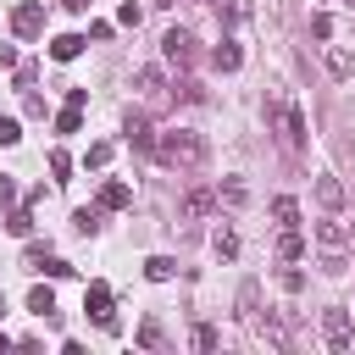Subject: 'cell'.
Returning <instances> with one entry per match:
<instances>
[{"instance_id":"obj_13","label":"cell","mask_w":355,"mask_h":355,"mask_svg":"<svg viewBox=\"0 0 355 355\" xmlns=\"http://www.w3.org/2000/svg\"><path fill=\"white\" fill-rule=\"evenodd\" d=\"M211 244H216V255H222V261H233V255H239V233H233V227H216V233H211Z\"/></svg>"},{"instance_id":"obj_6","label":"cell","mask_w":355,"mask_h":355,"mask_svg":"<svg viewBox=\"0 0 355 355\" xmlns=\"http://www.w3.org/2000/svg\"><path fill=\"white\" fill-rule=\"evenodd\" d=\"M322 338H327V349H349V311H327L322 316Z\"/></svg>"},{"instance_id":"obj_1","label":"cell","mask_w":355,"mask_h":355,"mask_svg":"<svg viewBox=\"0 0 355 355\" xmlns=\"http://www.w3.org/2000/svg\"><path fill=\"white\" fill-rule=\"evenodd\" d=\"M150 155H155L161 166H200V161H205V139L189 133V128H172V133H155V139H150Z\"/></svg>"},{"instance_id":"obj_11","label":"cell","mask_w":355,"mask_h":355,"mask_svg":"<svg viewBox=\"0 0 355 355\" xmlns=\"http://www.w3.org/2000/svg\"><path fill=\"white\" fill-rule=\"evenodd\" d=\"M283 139H288V144H294V150H300V144H305V116H300V111H294V105H283Z\"/></svg>"},{"instance_id":"obj_2","label":"cell","mask_w":355,"mask_h":355,"mask_svg":"<svg viewBox=\"0 0 355 355\" xmlns=\"http://www.w3.org/2000/svg\"><path fill=\"white\" fill-rule=\"evenodd\" d=\"M316 250H322V266H327V272H338V266H344V255H349L355 244H349L344 222H316Z\"/></svg>"},{"instance_id":"obj_10","label":"cell","mask_w":355,"mask_h":355,"mask_svg":"<svg viewBox=\"0 0 355 355\" xmlns=\"http://www.w3.org/2000/svg\"><path fill=\"white\" fill-rule=\"evenodd\" d=\"M83 44H89L83 33H61V39H50V55H55V61H72V55H78Z\"/></svg>"},{"instance_id":"obj_14","label":"cell","mask_w":355,"mask_h":355,"mask_svg":"<svg viewBox=\"0 0 355 355\" xmlns=\"http://www.w3.org/2000/svg\"><path fill=\"white\" fill-rule=\"evenodd\" d=\"M172 272H178V266H172L166 255H150V261H144V277H150V283H166Z\"/></svg>"},{"instance_id":"obj_23","label":"cell","mask_w":355,"mask_h":355,"mask_svg":"<svg viewBox=\"0 0 355 355\" xmlns=\"http://www.w3.org/2000/svg\"><path fill=\"white\" fill-rule=\"evenodd\" d=\"M17 139H22V128H17L11 116H0V144H17Z\"/></svg>"},{"instance_id":"obj_29","label":"cell","mask_w":355,"mask_h":355,"mask_svg":"<svg viewBox=\"0 0 355 355\" xmlns=\"http://www.w3.org/2000/svg\"><path fill=\"white\" fill-rule=\"evenodd\" d=\"M349 6H355V0H349Z\"/></svg>"},{"instance_id":"obj_7","label":"cell","mask_w":355,"mask_h":355,"mask_svg":"<svg viewBox=\"0 0 355 355\" xmlns=\"http://www.w3.org/2000/svg\"><path fill=\"white\" fill-rule=\"evenodd\" d=\"M22 261H28V266H33V272H44V277H72V266H67V261H61V255H44V250H39V244H33V250H28V255H22Z\"/></svg>"},{"instance_id":"obj_19","label":"cell","mask_w":355,"mask_h":355,"mask_svg":"<svg viewBox=\"0 0 355 355\" xmlns=\"http://www.w3.org/2000/svg\"><path fill=\"white\" fill-rule=\"evenodd\" d=\"M139 89H144V94H161V72L144 67V72H139Z\"/></svg>"},{"instance_id":"obj_25","label":"cell","mask_w":355,"mask_h":355,"mask_svg":"<svg viewBox=\"0 0 355 355\" xmlns=\"http://www.w3.org/2000/svg\"><path fill=\"white\" fill-rule=\"evenodd\" d=\"M322 200H327V205H338V200H344V189H338L333 178H322Z\"/></svg>"},{"instance_id":"obj_28","label":"cell","mask_w":355,"mask_h":355,"mask_svg":"<svg viewBox=\"0 0 355 355\" xmlns=\"http://www.w3.org/2000/svg\"><path fill=\"white\" fill-rule=\"evenodd\" d=\"M61 6H67V11H89V0H61Z\"/></svg>"},{"instance_id":"obj_5","label":"cell","mask_w":355,"mask_h":355,"mask_svg":"<svg viewBox=\"0 0 355 355\" xmlns=\"http://www.w3.org/2000/svg\"><path fill=\"white\" fill-rule=\"evenodd\" d=\"M11 28H17L22 39H33V33H44V6H39V0H22V6L11 11Z\"/></svg>"},{"instance_id":"obj_15","label":"cell","mask_w":355,"mask_h":355,"mask_svg":"<svg viewBox=\"0 0 355 355\" xmlns=\"http://www.w3.org/2000/svg\"><path fill=\"white\" fill-rule=\"evenodd\" d=\"M128 139H133L139 150H150V139H155V133H150V122H144V116H128Z\"/></svg>"},{"instance_id":"obj_26","label":"cell","mask_w":355,"mask_h":355,"mask_svg":"<svg viewBox=\"0 0 355 355\" xmlns=\"http://www.w3.org/2000/svg\"><path fill=\"white\" fill-rule=\"evenodd\" d=\"M194 344L200 349H216V327H194Z\"/></svg>"},{"instance_id":"obj_12","label":"cell","mask_w":355,"mask_h":355,"mask_svg":"<svg viewBox=\"0 0 355 355\" xmlns=\"http://www.w3.org/2000/svg\"><path fill=\"white\" fill-rule=\"evenodd\" d=\"M211 61H216V72H239V61H244V55H239V44H216V50H211Z\"/></svg>"},{"instance_id":"obj_4","label":"cell","mask_w":355,"mask_h":355,"mask_svg":"<svg viewBox=\"0 0 355 355\" xmlns=\"http://www.w3.org/2000/svg\"><path fill=\"white\" fill-rule=\"evenodd\" d=\"M161 55H166V61H178V67H189V61H194V33H189V28H166Z\"/></svg>"},{"instance_id":"obj_22","label":"cell","mask_w":355,"mask_h":355,"mask_svg":"<svg viewBox=\"0 0 355 355\" xmlns=\"http://www.w3.org/2000/svg\"><path fill=\"white\" fill-rule=\"evenodd\" d=\"M311 33H316V39H327V33H333V17H327V11H316V17H311Z\"/></svg>"},{"instance_id":"obj_16","label":"cell","mask_w":355,"mask_h":355,"mask_svg":"<svg viewBox=\"0 0 355 355\" xmlns=\"http://www.w3.org/2000/svg\"><path fill=\"white\" fill-rule=\"evenodd\" d=\"M28 311H33V316H50V311H55V294H50V288H33V294H28Z\"/></svg>"},{"instance_id":"obj_21","label":"cell","mask_w":355,"mask_h":355,"mask_svg":"<svg viewBox=\"0 0 355 355\" xmlns=\"http://www.w3.org/2000/svg\"><path fill=\"white\" fill-rule=\"evenodd\" d=\"M205 205H211V194H205V189H194V194H189V200H183V211H189V216H200V211H205Z\"/></svg>"},{"instance_id":"obj_9","label":"cell","mask_w":355,"mask_h":355,"mask_svg":"<svg viewBox=\"0 0 355 355\" xmlns=\"http://www.w3.org/2000/svg\"><path fill=\"white\" fill-rule=\"evenodd\" d=\"M122 205H133V189L128 183H105L100 189V211H122Z\"/></svg>"},{"instance_id":"obj_24","label":"cell","mask_w":355,"mask_h":355,"mask_svg":"<svg viewBox=\"0 0 355 355\" xmlns=\"http://www.w3.org/2000/svg\"><path fill=\"white\" fill-rule=\"evenodd\" d=\"M111 161V144H89V166H105Z\"/></svg>"},{"instance_id":"obj_17","label":"cell","mask_w":355,"mask_h":355,"mask_svg":"<svg viewBox=\"0 0 355 355\" xmlns=\"http://www.w3.org/2000/svg\"><path fill=\"white\" fill-rule=\"evenodd\" d=\"M6 227H11V233H28V227H33V216H28V205H17V211L6 216Z\"/></svg>"},{"instance_id":"obj_8","label":"cell","mask_w":355,"mask_h":355,"mask_svg":"<svg viewBox=\"0 0 355 355\" xmlns=\"http://www.w3.org/2000/svg\"><path fill=\"white\" fill-rule=\"evenodd\" d=\"M300 250H305L300 222H277V255H283V261H300Z\"/></svg>"},{"instance_id":"obj_27","label":"cell","mask_w":355,"mask_h":355,"mask_svg":"<svg viewBox=\"0 0 355 355\" xmlns=\"http://www.w3.org/2000/svg\"><path fill=\"white\" fill-rule=\"evenodd\" d=\"M11 200H17V183H11L6 172H0V205H11Z\"/></svg>"},{"instance_id":"obj_18","label":"cell","mask_w":355,"mask_h":355,"mask_svg":"<svg viewBox=\"0 0 355 355\" xmlns=\"http://www.w3.org/2000/svg\"><path fill=\"white\" fill-rule=\"evenodd\" d=\"M72 222H78V233H94V227H100V205H89V211H78Z\"/></svg>"},{"instance_id":"obj_20","label":"cell","mask_w":355,"mask_h":355,"mask_svg":"<svg viewBox=\"0 0 355 355\" xmlns=\"http://www.w3.org/2000/svg\"><path fill=\"white\" fill-rule=\"evenodd\" d=\"M50 172L67 183V172H72V155H67V150H55V155H50Z\"/></svg>"},{"instance_id":"obj_3","label":"cell","mask_w":355,"mask_h":355,"mask_svg":"<svg viewBox=\"0 0 355 355\" xmlns=\"http://www.w3.org/2000/svg\"><path fill=\"white\" fill-rule=\"evenodd\" d=\"M83 311H89V322H94V327L116 333V311H111V288H105V283H89V294H83Z\"/></svg>"}]
</instances>
